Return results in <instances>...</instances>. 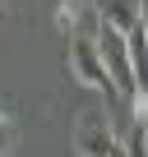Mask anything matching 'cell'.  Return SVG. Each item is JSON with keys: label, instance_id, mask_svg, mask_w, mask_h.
Masks as SVG:
<instances>
[{"label": "cell", "instance_id": "2", "mask_svg": "<svg viewBox=\"0 0 148 157\" xmlns=\"http://www.w3.org/2000/svg\"><path fill=\"white\" fill-rule=\"evenodd\" d=\"M69 148H74V157H120V134L111 129V120H107V116L88 111V116L74 120Z\"/></svg>", "mask_w": 148, "mask_h": 157}, {"label": "cell", "instance_id": "3", "mask_svg": "<svg viewBox=\"0 0 148 157\" xmlns=\"http://www.w3.org/2000/svg\"><path fill=\"white\" fill-rule=\"evenodd\" d=\"M93 14H97V28H111L125 37L143 19V0H93Z\"/></svg>", "mask_w": 148, "mask_h": 157}, {"label": "cell", "instance_id": "1", "mask_svg": "<svg viewBox=\"0 0 148 157\" xmlns=\"http://www.w3.org/2000/svg\"><path fill=\"white\" fill-rule=\"evenodd\" d=\"M65 65H69V74H74L79 88H93V93H102L107 102H120V93H116V83H111V74H107V65H102L93 37H69Z\"/></svg>", "mask_w": 148, "mask_h": 157}, {"label": "cell", "instance_id": "6", "mask_svg": "<svg viewBox=\"0 0 148 157\" xmlns=\"http://www.w3.org/2000/svg\"><path fill=\"white\" fill-rule=\"evenodd\" d=\"M14 148H19V120L0 111V157H10Z\"/></svg>", "mask_w": 148, "mask_h": 157}, {"label": "cell", "instance_id": "4", "mask_svg": "<svg viewBox=\"0 0 148 157\" xmlns=\"http://www.w3.org/2000/svg\"><path fill=\"white\" fill-rule=\"evenodd\" d=\"M56 23H60L69 37H88V28H97L93 0H60V5H56Z\"/></svg>", "mask_w": 148, "mask_h": 157}, {"label": "cell", "instance_id": "5", "mask_svg": "<svg viewBox=\"0 0 148 157\" xmlns=\"http://www.w3.org/2000/svg\"><path fill=\"white\" fill-rule=\"evenodd\" d=\"M120 157H148V120H139V116H134L130 134L120 139Z\"/></svg>", "mask_w": 148, "mask_h": 157}]
</instances>
